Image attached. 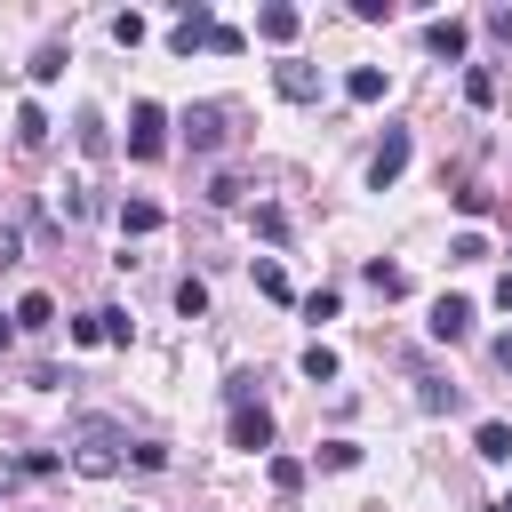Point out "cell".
Segmentation results:
<instances>
[{"label":"cell","mask_w":512,"mask_h":512,"mask_svg":"<svg viewBox=\"0 0 512 512\" xmlns=\"http://www.w3.org/2000/svg\"><path fill=\"white\" fill-rule=\"evenodd\" d=\"M168 152V112L160 104H136L128 112V160H160Z\"/></svg>","instance_id":"obj_2"},{"label":"cell","mask_w":512,"mask_h":512,"mask_svg":"<svg viewBox=\"0 0 512 512\" xmlns=\"http://www.w3.org/2000/svg\"><path fill=\"white\" fill-rule=\"evenodd\" d=\"M496 512H512V496H504V504H496Z\"/></svg>","instance_id":"obj_38"},{"label":"cell","mask_w":512,"mask_h":512,"mask_svg":"<svg viewBox=\"0 0 512 512\" xmlns=\"http://www.w3.org/2000/svg\"><path fill=\"white\" fill-rule=\"evenodd\" d=\"M248 392H256V376H248V368H232V376H224V400H232V408H248Z\"/></svg>","instance_id":"obj_34"},{"label":"cell","mask_w":512,"mask_h":512,"mask_svg":"<svg viewBox=\"0 0 512 512\" xmlns=\"http://www.w3.org/2000/svg\"><path fill=\"white\" fill-rule=\"evenodd\" d=\"M416 408H424V416H440V408H464V392H456V384H440V376H424Z\"/></svg>","instance_id":"obj_17"},{"label":"cell","mask_w":512,"mask_h":512,"mask_svg":"<svg viewBox=\"0 0 512 512\" xmlns=\"http://www.w3.org/2000/svg\"><path fill=\"white\" fill-rule=\"evenodd\" d=\"M72 128H80V152H88V160H96V152H104V144H112V136H104V120H96V112H80V120H72Z\"/></svg>","instance_id":"obj_25"},{"label":"cell","mask_w":512,"mask_h":512,"mask_svg":"<svg viewBox=\"0 0 512 512\" xmlns=\"http://www.w3.org/2000/svg\"><path fill=\"white\" fill-rule=\"evenodd\" d=\"M136 328H128V312H112V304H96V312H80L72 320V344H128Z\"/></svg>","instance_id":"obj_4"},{"label":"cell","mask_w":512,"mask_h":512,"mask_svg":"<svg viewBox=\"0 0 512 512\" xmlns=\"http://www.w3.org/2000/svg\"><path fill=\"white\" fill-rule=\"evenodd\" d=\"M208 32H216V16H208V8H184V16L168 24V48H176V56H192V48L208 40Z\"/></svg>","instance_id":"obj_12"},{"label":"cell","mask_w":512,"mask_h":512,"mask_svg":"<svg viewBox=\"0 0 512 512\" xmlns=\"http://www.w3.org/2000/svg\"><path fill=\"white\" fill-rule=\"evenodd\" d=\"M208 48H216V56H240V48H248V32H240V24H216V32H208Z\"/></svg>","instance_id":"obj_29"},{"label":"cell","mask_w":512,"mask_h":512,"mask_svg":"<svg viewBox=\"0 0 512 512\" xmlns=\"http://www.w3.org/2000/svg\"><path fill=\"white\" fill-rule=\"evenodd\" d=\"M296 368H304L312 384H328V376H336V352H328V344H304V360H296Z\"/></svg>","instance_id":"obj_22"},{"label":"cell","mask_w":512,"mask_h":512,"mask_svg":"<svg viewBox=\"0 0 512 512\" xmlns=\"http://www.w3.org/2000/svg\"><path fill=\"white\" fill-rule=\"evenodd\" d=\"M8 320H16L24 336H48V328H56V296H48V288H32V296H16V312H8Z\"/></svg>","instance_id":"obj_11"},{"label":"cell","mask_w":512,"mask_h":512,"mask_svg":"<svg viewBox=\"0 0 512 512\" xmlns=\"http://www.w3.org/2000/svg\"><path fill=\"white\" fill-rule=\"evenodd\" d=\"M112 224H120V240H152L168 216H160V200H120V208H112Z\"/></svg>","instance_id":"obj_10"},{"label":"cell","mask_w":512,"mask_h":512,"mask_svg":"<svg viewBox=\"0 0 512 512\" xmlns=\"http://www.w3.org/2000/svg\"><path fill=\"white\" fill-rule=\"evenodd\" d=\"M472 456H480V464H512V424H496V416H488V424L472 432Z\"/></svg>","instance_id":"obj_13"},{"label":"cell","mask_w":512,"mask_h":512,"mask_svg":"<svg viewBox=\"0 0 512 512\" xmlns=\"http://www.w3.org/2000/svg\"><path fill=\"white\" fill-rule=\"evenodd\" d=\"M400 168H408V128H384V144L368 152V184L384 192V184H400Z\"/></svg>","instance_id":"obj_5"},{"label":"cell","mask_w":512,"mask_h":512,"mask_svg":"<svg viewBox=\"0 0 512 512\" xmlns=\"http://www.w3.org/2000/svg\"><path fill=\"white\" fill-rule=\"evenodd\" d=\"M424 328H432V344H464L472 336V296H440Z\"/></svg>","instance_id":"obj_6"},{"label":"cell","mask_w":512,"mask_h":512,"mask_svg":"<svg viewBox=\"0 0 512 512\" xmlns=\"http://www.w3.org/2000/svg\"><path fill=\"white\" fill-rule=\"evenodd\" d=\"M120 464H128V432L112 416H80L72 424V472L80 480H112Z\"/></svg>","instance_id":"obj_1"},{"label":"cell","mask_w":512,"mask_h":512,"mask_svg":"<svg viewBox=\"0 0 512 512\" xmlns=\"http://www.w3.org/2000/svg\"><path fill=\"white\" fill-rule=\"evenodd\" d=\"M176 312H184V320H200V312H208V280H192V272H184V280H176Z\"/></svg>","instance_id":"obj_20"},{"label":"cell","mask_w":512,"mask_h":512,"mask_svg":"<svg viewBox=\"0 0 512 512\" xmlns=\"http://www.w3.org/2000/svg\"><path fill=\"white\" fill-rule=\"evenodd\" d=\"M272 88H280L288 104H312V96H320V72H312L304 56H280V64H272Z\"/></svg>","instance_id":"obj_8"},{"label":"cell","mask_w":512,"mask_h":512,"mask_svg":"<svg viewBox=\"0 0 512 512\" xmlns=\"http://www.w3.org/2000/svg\"><path fill=\"white\" fill-rule=\"evenodd\" d=\"M56 72H64V40H48V48L32 56V80H56Z\"/></svg>","instance_id":"obj_30"},{"label":"cell","mask_w":512,"mask_h":512,"mask_svg":"<svg viewBox=\"0 0 512 512\" xmlns=\"http://www.w3.org/2000/svg\"><path fill=\"white\" fill-rule=\"evenodd\" d=\"M16 256H24V232H16V224H0V264H16Z\"/></svg>","instance_id":"obj_35"},{"label":"cell","mask_w":512,"mask_h":512,"mask_svg":"<svg viewBox=\"0 0 512 512\" xmlns=\"http://www.w3.org/2000/svg\"><path fill=\"white\" fill-rule=\"evenodd\" d=\"M296 24H304L296 8H256V32H264L272 48H288V40H296Z\"/></svg>","instance_id":"obj_16"},{"label":"cell","mask_w":512,"mask_h":512,"mask_svg":"<svg viewBox=\"0 0 512 512\" xmlns=\"http://www.w3.org/2000/svg\"><path fill=\"white\" fill-rule=\"evenodd\" d=\"M112 40H120V48H136V40H144V16H136V8H120V16H112Z\"/></svg>","instance_id":"obj_28"},{"label":"cell","mask_w":512,"mask_h":512,"mask_svg":"<svg viewBox=\"0 0 512 512\" xmlns=\"http://www.w3.org/2000/svg\"><path fill=\"white\" fill-rule=\"evenodd\" d=\"M224 120H232L224 104H192V112H184V144H192L200 160H208V152H224Z\"/></svg>","instance_id":"obj_3"},{"label":"cell","mask_w":512,"mask_h":512,"mask_svg":"<svg viewBox=\"0 0 512 512\" xmlns=\"http://www.w3.org/2000/svg\"><path fill=\"white\" fill-rule=\"evenodd\" d=\"M16 464H24V480H48L64 456H56V448H32V456H16Z\"/></svg>","instance_id":"obj_32"},{"label":"cell","mask_w":512,"mask_h":512,"mask_svg":"<svg viewBox=\"0 0 512 512\" xmlns=\"http://www.w3.org/2000/svg\"><path fill=\"white\" fill-rule=\"evenodd\" d=\"M256 288H264V296H272V304H288V272H280V264H272V256H264V264H256Z\"/></svg>","instance_id":"obj_27"},{"label":"cell","mask_w":512,"mask_h":512,"mask_svg":"<svg viewBox=\"0 0 512 512\" xmlns=\"http://www.w3.org/2000/svg\"><path fill=\"white\" fill-rule=\"evenodd\" d=\"M264 472H272V488H280V496H296V488H304V464H296V456H272Z\"/></svg>","instance_id":"obj_24"},{"label":"cell","mask_w":512,"mask_h":512,"mask_svg":"<svg viewBox=\"0 0 512 512\" xmlns=\"http://www.w3.org/2000/svg\"><path fill=\"white\" fill-rule=\"evenodd\" d=\"M16 144H24V152H32V144H48V112H40V104H24V112H16Z\"/></svg>","instance_id":"obj_19"},{"label":"cell","mask_w":512,"mask_h":512,"mask_svg":"<svg viewBox=\"0 0 512 512\" xmlns=\"http://www.w3.org/2000/svg\"><path fill=\"white\" fill-rule=\"evenodd\" d=\"M336 304H344L336 288H312V296H304V320H336Z\"/></svg>","instance_id":"obj_31"},{"label":"cell","mask_w":512,"mask_h":512,"mask_svg":"<svg viewBox=\"0 0 512 512\" xmlns=\"http://www.w3.org/2000/svg\"><path fill=\"white\" fill-rule=\"evenodd\" d=\"M344 96L352 104H384V64H352L344 72Z\"/></svg>","instance_id":"obj_14"},{"label":"cell","mask_w":512,"mask_h":512,"mask_svg":"<svg viewBox=\"0 0 512 512\" xmlns=\"http://www.w3.org/2000/svg\"><path fill=\"white\" fill-rule=\"evenodd\" d=\"M352 464H360L352 440H320V472H352Z\"/></svg>","instance_id":"obj_23"},{"label":"cell","mask_w":512,"mask_h":512,"mask_svg":"<svg viewBox=\"0 0 512 512\" xmlns=\"http://www.w3.org/2000/svg\"><path fill=\"white\" fill-rule=\"evenodd\" d=\"M128 512H136V504H128Z\"/></svg>","instance_id":"obj_39"},{"label":"cell","mask_w":512,"mask_h":512,"mask_svg":"<svg viewBox=\"0 0 512 512\" xmlns=\"http://www.w3.org/2000/svg\"><path fill=\"white\" fill-rule=\"evenodd\" d=\"M232 448H248V456H264V448H272V408H264V400L232 408Z\"/></svg>","instance_id":"obj_7"},{"label":"cell","mask_w":512,"mask_h":512,"mask_svg":"<svg viewBox=\"0 0 512 512\" xmlns=\"http://www.w3.org/2000/svg\"><path fill=\"white\" fill-rule=\"evenodd\" d=\"M360 280H368L384 304H392V296H408V272H400V264H384V256H368V264H360Z\"/></svg>","instance_id":"obj_15"},{"label":"cell","mask_w":512,"mask_h":512,"mask_svg":"<svg viewBox=\"0 0 512 512\" xmlns=\"http://www.w3.org/2000/svg\"><path fill=\"white\" fill-rule=\"evenodd\" d=\"M424 48H432V56H448V64H456V56H464V48H472V24H464V16H432V24H424Z\"/></svg>","instance_id":"obj_9"},{"label":"cell","mask_w":512,"mask_h":512,"mask_svg":"<svg viewBox=\"0 0 512 512\" xmlns=\"http://www.w3.org/2000/svg\"><path fill=\"white\" fill-rule=\"evenodd\" d=\"M240 192H248L240 176H216V184H208V200H216V208H240Z\"/></svg>","instance_id":"obj_33"},{"label":"cell","mask_w":512,"mask_h":512,"mask_svg":"<svg viewBox=\"0 0 512 512\" xmlns=\"http://www.w3.org/2000/svg\"><path fill=\"white\" fill-rule=\"evenodd\" d=\"M464 104H480V112L496 104V72H488V64H472V72H464Z\"/></svg>","instance_id":"obj_18"},{"label":"cell","mask_w":512,"mask_h":512,"mask_svg":"<svg viewBox=\"0 0 512 512\" xmlns=\"http://www.w3.org/2000/svg\"><path fill=\"white\" fill-rule=\"evenodd\" d=\"M496 304H504V312H512V272H504V280H496Z\"/></svg>","instance_id":"obj_36"},{"label":"cell","mask_w":512,"mask_h":512,"mask_svg":"<svg viewBox=\"0 0 512 512\" xmlns=\"http://www.w3.org/2000/svg\"><path fill=\"white\" fill-rule=\"evenodd\" d=\"M56 208L80 224V216H96V192H88V184H64V200H56Z\"/></svg>","instance_id":"obj_26"},{"label":"cell","mask_w":512,"mask_h":512,"mask_svg":"<svg viewBox=\"0 0 512 512\" xmlns=\"http://www.w3.org/2000/svg\"><path fill=\"white\" fill-rule=\"evenodd\" d=\"M480 256H488V232H456L448 240V264H480Z\"/></svg>","instance_id":"obj_21"},{"label":"cell","mask_w":512,"mask_h":512,"mask_svg":"<svg viewBox=\"0 0 512 512\" xmlns=\"http://www.w3.org/2000/svg\"><path fill=\"white\" fill-rule=\"evenodd\" d=\"M0 352H8V320H0Z\"/></svg>","instance_id":"obj_37"}]
</instances>
